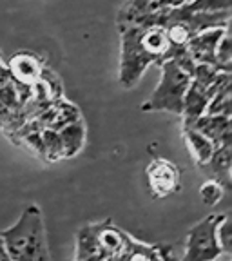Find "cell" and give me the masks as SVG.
I'll use <instances>...</instances> for the list:
<instances>
[{"label": "cell", "mask_w": 232, "mask_h": 261, "mask_svg": "<svg viewBox=\"0 0 232 261\" xmlns=\"http://www.w3.org/2000/svg\"><path fill=\"white\" fill-rule=\"evenodd\" d=\"M60 142H62V149H64V158H71L74 156L84 145V140H86V129H84V123L82 120L76 122H71L67 125H64L60 130Z\"/></svg>", "instance_id": "obj_11"}, {"label": "cell", "mask_w": 232, "mask_h": 261, "mask_svg": "<svg viewBox=\"0 0 232 261\" xmlns=\"http://www.w3.org/2000/svg\"><path fill=\"white\" fill-rule=\"evenodd\" d=\"M203 114H223V116H230L232 114V84L221 87L220 91H216V93L212 94L207 107H205Z\"/></svg>", "instance_id": "obj_13"}, {"label": "cell", "mask_w": 232, "mask_h": 261, "mask_svg": "<svg viewBox=\"0 0 232 261\" xmlns=\"http://www.w3.org/2000/svg\"><path fill=\"white\" fill-rule=\"evenodd\" d=\"M11 116H13V111H9L4 103L0 102V127L8 125V122L11 120Z\"/></svg>", "instance_id": "obj_21"}, {"label": "cell", "mask_w": 232, "mask_h": 261, "mask_svg": "<svg viewBox=\"0 0 232 261\" xmlns=\"http://www.w3.org/2000/svg\"><path fill=\"white\" fill-rule=\"evenodd\" d=\"M4 240L9 259L18 261H45L49 259L47 243H45V228L42 212L38 205H29L22 212L18 223L0 232Z\"/></svg>", "instance_id": "obj_2"}, {"label": "cell", "mask_w": 232, "mask_h": 261, "mask_svg": "<svg viewBox=\"0 0 232 261\" xmlns=\"http://www.w3.org/2000/svg\"><path fill=\"white\" fill-rule=\"evenodd\" d=\"M162 80L142 111H169L178 116L184 113V96L191 84V74L185 73L174 60L162 62Z\"/></svg>", "instance_id": "obj_3"}, {"label": "cell", "mask_w": 232, "mask_h": 261, "mask_svg": "<svg viewBox=\"0 0 232 261\" xmlns=\"http://www.w3.org/2000/svg\"><path fill=\"white\" fill-rule=\"evenodd\" d=\"M0 259H4V261L9 259V254H8V250H6V245H4L2 236H0Z\"/></svg>", "instance_id": "obj_23"}, {"label": "cell", "mask_w": 232, "mask_h": 261, "mask_svg": "<svg viewBox=\"0 0 232 261\" xmlns=\"http://www.w3.org/2000/svg\"><path fill=\"white\" fill-rule=\"evenodd\" d=\"M0 102L4 103L9 111H13V113L20 107V98H18V93H16L15 86H13L11 82H8V84L0 87Z\"/></svg>", "instance_id": "obj_19"}, {"label": "cell", "mask_w": 232, "mask_h": 261, "mask_svg": "<svg viewBox=\"0 0 232 261\" xmlns=\"http://www.w3.org/2000/svg\"><path fill=\"white\" fill-rule=\"evenodd\" d=\"M223 191L225 189L220 181H216V179H209V181H205V184L200 187V196L207 205H216L218 201L223 198Z\"/></svg>", "instance_id": "obj_18"}, {"label": "cell", "mask_w": 232, "mask_h": 261, "mask_svg": "<svg viewBox=\"0 0 232 261\" xmlns=\"http://www.w3.org/2000/svg\"><path fill=\"white\" fill-rule=\"evenodd\" d=\"M223 214H211L203 221L196 223L187 232L185 254L182 259L185 261H212L221 256L220 243L216 238V228Z\"/></svg>", "instance_id": "obj_5"}, {"label": "cell", "mask_w": 232, "mask_h": 261, "mask_svg": "<svg viewBox=\"0 0 232 261\" xmlns=\"http://www.w3.org/2000/svg\"><path fill=\"white\" fill-rule=\"evenodd\" d=\"M216 238H218V243H220L221 252L230 256L232 254V223L227 214H223V218H221L220 223H218Z\"/></svg>", "instance_id": "obj_17"}, {"label": "cell", "mask_w": 232, "mask_h": 261, "mask_svg": "<svg viewBox=\"0 0 232 261\" xmlns=\"http://www.w3.org/2000/svg\"><path fill=\"white\" fill-rule=\"evenodd\" d=\"M147 181L152 194L163 198L179 189V169L169 160L156 158L147 167Z\"/></svg>", "instance_id": "obj_7"}, {"label": "cell", "mask_w": 232, "mask_h": 261, "mask_svg": "<svg viewBox=\"0 0 232 261\" xmlns=\"http://www.w3.org/2000/svg\"><path fill=\"white\" fill-rule=\"evenodd\" d=\"M196 130L207 136L214 145H225L232 143V122L230 116L223 114H201L191 123Z\"/></svg>", "instance_id": "obj_9"}, {"label": "cell", "mask_w": 232, "mask_h": 261, "mask_svg": "<svg viewBox=\"0 0 232 261\" xmlns=\"http://www.w3.org/2000/svg\"><path fill=\"white\" fill-rule=\"evenodd\" d=\"M230 2L232 0H189L184 4V8L191 13L223 11V9H230Z\"/></svg>", "instance_id": "obj_16"}, {"label": "cell", "mask_w": 232, "mask_h": 261, "mask_svg": "<svg viewBox=\"0 0 232 261\" xmlns=\"http://www.w3.org/2000/svg\"><path fill=\"white\" fill-rule=\"evenodd\" d=\"M228 28H230V25H227V28L205 29V31L198 33V35L189 38L187 51L191 53L192 60H194L196 64H211L216 67V45Z\"/></svg>", "instance_id": "obj_8"}, {"label": "cell", "mask_w": 232, "mask_h": 261, "mask_svg": "<svg viewBox=\"0 0 232 261\" xmlns=\"http://www.w3.org/2000/svg\"><path fill=\"white\" fill-rule=\"evenodd\" d=\"M122 31V64H120V84L125 89L135 87L143 71L154 64V58L143 49L140 37L143 28L138 24H118Z\"/></svg>", "instance_id": "obj_4"}, {"label": "cell", "mask_w": 232, "mask_h": 261, "mask_svg": "<svg viewBox=\"0 0 232 261\" xmlns=\"http://www.w3.org/2000/svg\"><path fill=\"white\" fill-rule=\"evenodd\" d=\"M187 0H154L147 11H152V9H158V8H179V6H184ZM145 11V13H147Z\"/></svg>", "instance_id": "obj_20"}, {"label": "cell", "mask_w": 232, "mask_h": 261, "mask_svg": "<svg viewBox=\"0 0 232 261\" xmlns=\"http://www.w3.org/2000/svg\"><path fill=\"white\" fill-rule=\"evenodd\" d=\"M209 172L211 179H216L223 189H230V167H232V143L218 145L207 163L200 165Z\"/></svg>", "instance_id": "obj_10"}, {"label": "cell", "mask_w": 232, "mask_h": 261, "mask_svg": "<svg viewBox=\"0 0 232 261\" xmlns=\"http://www.w3.org/2000/svg\"><path fill=\"white\" fill-rule=\"evenodd\" d=\"M187 2H189V0H187Z\"/></svg>", "instance_id": "obj_24"}, {"label": "cell", "mask_w": 232, "mask_h": 261, "mask_svg": "<svg viewBox=\"0 0 232 261\" xmlns=\"http://www.w3.org/2000/svg\"><path fill=\"white\" fill-rule=\"evenodd\" d=\"M8 69L9 74H11V84L15 86L16 93H18L22 106L29 98V94H31L33 84L40 78L44 64H42V60L37 55L22 51V53L13 55L8 64Z\"/></svg>", "instance_id": "obj_6"}, {"label": "cell", "mask_w": 232, "mask_h": 261, "mask_svg": "<svg viewBox=\"0 0 232 261\" xmlns=\"http://www.w3.org/2000/svg\"><path fill=\"white\" fill-rule=\"evenodd\" d=\"M42 142H44V158L55 160L64 158V149H62L60 135L55 129H42Z\"/></svg>", "instance_id": "obj_15"}, {"label": "cell", "mask_w": 232, "mask_h": 261, "mask_svg": "<svg viewBox=\"0 0 232 261\" xmlns=\"http://www.w3.org/2000/svg\"><path fill=\"white\" fill-rule=\"evenodd\" d=\"M167 250L165 245L140 243L106 220L80 228L76 259H167Z\"/></svg>", "instance_id": "obj_1"}, {"label": "cell", "mask_w": 232, "mask_h": 261, "mask_svg": "<svg viewBox=\"0 0 232 261\" xmlns=\"http://www.w3.org/2000/svg\"><path fill=\"white\" fill-rule=\"evenodd\" d=\"M228 29L216 45V69L221 73H232V38Z\"/></svg>", "instance_id": "obj_14"}, {"label": "cell", "mask_w": 232, "mask_h": 261, "mask_svg": "<svg viewBox=\"0 0 232 261\" xmlns=\"http://www.w3.org/2000/svg\"><path fill=\"white\" fill-rule=\"evenodd\" d=\"M8 82H11V74H9L8 65H4L2 55H0V87L4 86V84H8Z\"/></svg>", "instance_id": "obj_22"}, {"label": "cell", "mask_w": 232, "mask_h": 261, "mask_svg": "<svg viewBox=\"0 0 232 261\" xmlns=\"http://www.w3.org/2000/svg\"><path fill=\"white\" fill-rule=\"evenodd\" d=\"M184 136L187 140V143L191 145L192 152L196 156V162L198 165H203V163L209 162V158L212 156L216 145L200 133V130H196L194 127L191 125H184Z\"/></svg>", "instance_id": "obj_12"}]
</instances>
